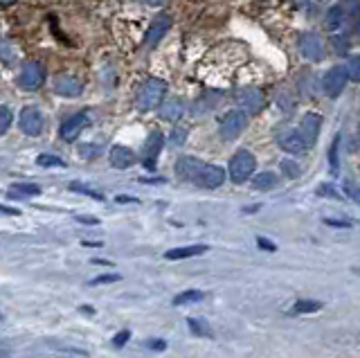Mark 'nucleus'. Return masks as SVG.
Returning a JSON list of instances; mask_svg holds the SVG:
<instances>
[{
	"mask_svg": "<svg viewBox=\"0 0 360 358\" xmlns=\"http://www.w3.org/2000/svg\"><path fill=\"white\" fill-rule=\"evenodd\" d=\"M254 172H257V158H254V153L248 149H239L228 165V176L232 178V183H237V185L250 181Z\"/></svg>",
	"mask_w": 360,
	"mask_h": 358,
	"instance_id": "1",
	"label": "nucleus"
},
{
	"mask_svg": "<svg viewBox=\"0 0 360 358\" xmlns=\"http://www.w3.org/2000/svg\"><path fill=\"white\" fill-rule=\"evenodd\" d=\"M167 95V83L162 79H147V83L138 92V108L142 113L153 108H160V104L165 101Z\"/></svg>",
	"mask_w": 360,
	"mask_h": 358,
	"instance_id": "2",
	"label": "nucleus"
},
{
	"mask_svg": "<svg viewBox=\"0 0 360 358\" xmlns=\"http://www.w3.org/2000/svg\"><path fill=\"white\" fill-rule=\"evenodd\" d=\"M248 126V113L241 108H232L219 119V133L223 140H237Z\"/></svg>",
	"mask_w": 360,
	"mask_h": 358,
	"instance_id": "3",
	"label": "nucleus"
},
{
	"mask_svg": "<svg viewBox=\"0 0 360 358\" xmlns=\"http://www.w3.org/2000/svg\"><path fill=\"white\" fill-rule=\"evenodd\" d=\"M46 83V68L39 61H28L21 66L19 74H16V86L23 90H39Z\"/></svg>",
	"mask_w": 360,
	"mask_h": 358,
	"instance_id": "4",
	"label": "nucleus"
},
{
	"mask_svg": "<svg viewBox=\"0 0 360 358\" xmlns=\"http://www.w3.org/2000/svg\"><path fill=\"white\" fill-rule=\"evenodd\" d=\"M349 72H347V66H333L329 68L327 72L322 77V90L327 92L329 97H340L345 92L347 83H349Z\"/></svg>",
	"mask_w": 360,
	"mask_h": 358,
	"instance_id": "5",
	"label": "nucleus"
},
{
	"mask_svg": "<svg viewBox=\"0 0 360 358\" xmlns=\"http://www.w3.org/2000/svg\"><path fill=\"white\" fill-rule=\"evenodd\" d=\"M237 104L241 110H246L248 115H257L261 113L263 106H266V95L261 88L257 86H246L241 90H237Z\"/></svg>",
	"mask_w": 360,
	"mask_h": 358,
	"instance_id": "6",
	"label": "nucleus"
},
{
	"mask_svg": "<svg viewBox=\"0 0 360 358\" xmlns=\"http://www.w3.org/2000/svg\"><path fill=\"white\" fill-rule=\"evenodd\" d=\"M90 124V115L86 113V110H79V113H74V115H68L61 126H59V135H61V140L66 142H72L77 140L79 135L83 133L86 126Z\"/></svg>",
	"mask_w": 360,
	"mask_h": 358,
	"instance_id": "7",
	"label": "nucleus"
},
{
	"mask_svg": "<svg viewBox=\"0 0 360 358\" xmlns=\"http://www.w3.org/2000/svg\"><path fill=\"white\" fill-rule=\"evenodd\" d=\"M174 169H176L178 178H183V181H187V183H196V185H199L201 174H203V169H205V163H203V160H199V158H194V156H180L176 160Z\"/></svg>",
	"mask_w": 360,
	"mask_h": 358,
	"instance_id": "8",
	"label": "nucleus"
},
{
	"mask_svg": "<svg viewBox=\"0 0 360 358\" xmlns=\"http://www.w3.org/2000/svg\"><path fill=\"white\" fill-rule=\"evenodd\" d=\"M19 126L25 135H32V138H37V135L43 133V126H46V119H43V113L37 108V106H25L19 115Z\"/></svg>",
	"mask_w": 360,
	"mask_h": 358,
	"instance_id": "9",
	"label": "nucleus"
},
{
	"mask_svg": "<svg viewBox=\"0 0 360 358\" xmlns=\"http://www.w3.org/2000/svg\"><path fill=\"white\" fill-rule=\"evenodd\" d=\"M162 149H165V133H162V131H153L149 138H147V142H144V147H142V165L153 172V169H156V163H158Z\"/></svg>",
	"mask_w": 360,
	"mask_h": 358,
	"instance_id": "10",
	"label": "nucleus"
},
{
	"mask_svg": "<svg viewBox=\"0 0 360 358\" xmlns=\"http://www.w3.org/2000/svg\"><path fill=\"white\" fill-rule=\"evenodd\" d=\"M299 54H302L306 61H313V63H318L322 61V57H324V43H322V39L318 37V34H313V32H306L299 37Z\"/></svg>",
	"mask_w": 360,
	"mask_h": 358,
	"instance_id": "11",
	"label": "nucleus"
},
{
	"mask_svg": "<svg viewBox=\"0 0 360 358\" xmlns=\"http://www.w3.org/2000/svg\"><path fill=\"white\" fill-rule=\"evenodd\" d=\"M169 30H171V19H169V16H167V14L156 16V19L151 21L147 34H144V46H147L149 50L156 48V46L160 43V41L167 37Z\"/></svg>",
	"mask_w": 360,
	"mask_h": 358,
	"instance_id": "12",
	"label": "nucleus"
},
{
	"mask_svg": "<svg viewBox=\"0 0 360 358\" xmlns=\"http://www.w3.org/2000/svg\"><path fill=\"white\" fill-rule=\"evenodd\" d=\"M320 126H322V117L318 113H304V117L299 119V133L304 135V140L308 144V149L315 147V142L320 138Z\"/></svg>",
	"mask_w": 360,
	"mask_h": 358,
	"instance_id": "13",
	"label": "nucleus"
},
{
	"mask_svg": "<svg viewBox=\"0 0 360 358\" xmlns=\"http://www.w3.org/2000/svg\"><path fill=\"white\" fill-rule=\"evenodd\" d=\"M277 144L281 149H284L286 153H304L308 151V144L304 140V135L299 133V129L295 126V129H286V131H281L277 135Z\"/></svg>",
	"mask_w": 360,
	"mask_h": 358,
	"instance_id": "14",
	"label": "nucleus"
},
{
	"mask_svg": "<svg viewBox=\"0 0 360 358\" xmlns=\"http://www.w3.org/2000/svg\"><path fill=\"white\" fill-rule=\"evenodd\" d=\"M347 28V14L345 10L336 3L327 10V16H324V30L329 34H345Z\"/></svg>",
	"mask_w": 360,
	"mask_h": 358,
	"instance_id": "15",
	"label": "nucleus"
},
{
	"mask_svg": "<svg viewBox=\"0 0 360 358\" xmlns=\"http://www.w3.org/2000/svg\"><path fill=\"white\" fill-rule=\"evenodd\" d=\"M226 169L219 167V165H205L203 174H201V181L199 185L205 187V190H217L223 183H226Z\"/></svg>",
	"mask_w": 360,
	"mask_h": 358,
	"instance_id": "16",
	"label": "nucleus"
},
{
	"mask_svg": "<svg viewBox=\"0 0 360 358\" xmlns=\"http://www.w3.org/2000/svg\"><path fill=\"white\" fill-rule=\"evenodd\" d=\"M108 160L115 169H128V167L135 165V160L138 158H135L133 149L124 147V144H115V147L110 149V153H108Z\"/></svg>",
	"mask_w": 360,
	"mask_h": 358,
	"instance_id": "17",
	"label": "nucleus"
},
{
	"mask_svg": "<svg viewBox=\"0 0 360 358\" xmlns=\"http://www.w3.org/2000/svg\"><path fill=\"white\" fill-rule=\"evenodd\" d=\"M54 92L61 97H79L83 92V83L79 79H74V77H61L54 83Z\"/></svg>",
	"mask_w": 360,
	"mask_h": 358,
	"instance_id": "18",
	"label": "nucleus"
},
{
	"mask_svg": "<svg viewBox=\"0 0 360 358\" xmlns=\"http://www.w3.org/2000/svg\"><path fill=\"white\" fill-rule=\"evenodd\" d=\"M210 246L205 243H196V246H183V248H171L165 252V259L176 261V259H190V257H199V255L208 252Z\"/></svg>",
	"mask_w": 360,
	"mask_h": 358,
	"instance_id": "19",
	"label": "nucleus"
},
{
	"mask_svg": "<svg viewBox=\"0 0 360 358\" xmlns=\"http://www.w3.org/2000/svg\"><path fill=\"white\" fill-rule=\"evenodd\" d=\"M158 110L165 122H178V119H183L185 115V104L180 99H165Z\"/></svg>",
	"mask_w": 360,
	"mask_h": 358,
	"instance_id": "20",
	"label": "nucleus"
},
{
	"mask_svg": "<svg viewBox=\"0 0 360 358\" xmlns=\"http://www.w3.org/2000/svg\"><path fill=\"white\" fill-rule=\"evenodd\" d=\"M338 5L347 14V28H345V37H347V34L354 32L360 23V0H338Z\"/></svg>",
	"mask_w": 360,
	"mask_h": 358,
	"instance_id": "21",
	"label": "nucleus"
},
{
	"mask_svg": "<svg viewBox=\"0 0 360 358\" xmlns=\"http://www.w3.org/2000/svg\"><path fill=\"white\" fill-rule=\"evenodd\" d=\"M279 183V176L275 172H261V174H254L250 185L254 190H272V187H277Z\"/></svg>",
	"mask_w": 360,
	"mask_h": 358,
	"instance_id": "22",
	"label": "nucleus"
},
{
	"mask_svg": "<svg viewBox=\"0 0 360 358\" xmlns=\"http://www.w3.org/2000/svg\"><path fill=\"white\" fill-rule=\"evenodd\" d=\"M205 297L203 291H196V288H192V291H183V293H178L174 297V304L176 306H185V304H192V302H201Z\"/></svg>",
	"mask_w": 360,
	"mask_h": 358,
	"instance_id": "23",
	"label": "nucleus"
},
{
	"mask_svg": "<svg viewBox=\"0 0 360 358\" xmlns=\"http://www.w3.org/2000/svg\"><path fill=\"white\" fill-rule=\"evenodd\" d=\"M322 309V302L318 300H297L293 306V313H315Z\"/></svg>",
	"mask_w": 360,
	"mask_h": 358,
	"instance_id": "24",
	"label": "nucleus"
},
{
	"mask_svg": "<svg viewBox=\"0 0 360 358\" xmlns=\"http://www.w3.org/2000/svg\"><path fill=\"white\" fill-rule=\"evenodd\" d=\"M12 194H21V196H39L41 187L34 183H14L12 185Z\"/></svg>",
	"mask_w": 360,
	"mask_h": 358,
	"instance_id": "25",
	"label": "nucleus"
},
{
	"mask_svg": "<svg viewBox=\"0 0 360 358\" xmlns=\"http://www.w3.org/2000/svg\"><path fill=\"white\" fill-rule=\"evenodd\" d=\"M187 325H190V329L196 336H212V329L208 327V322L201 320V318H190L187 320Z\"/></svg>",
	"mask_w": 360,
	"mask_h": 358,
	"instance_id": "26",
	"label": "nucleus"
},
{
	"mask_svg": "<svg viewBox=\"0 0 360 358\" xmlns=\"http://www.w3.org/2000/svg\"><path fill=\"white\" fill-rule=\"evenodd\" d=\"M39 167H66V163L59 156H52V153H41L37 158Z\"/></svg>",
	"mask_w": 360,
	"mask_h": 358,
	"instance_id": "27",
	"label": "nucleus"
},
{
	"mask_svg": "<svg viewBox=\"0 0 360 358\" xmlns=\"http://www.w3.org/2000/svg\"><path fill=\"white\" fill-rule=\"evenodd\" d=\"M345 66H347L349 79H351V81H358V83H360V54H354V57H349V61H347Z\"/></svg>",
	"mask_w": 360,
	"mask_h": 358,
	"instance_id": "28",
	"label": "nucleus"
},
{
	"mask_svg": "<svg viewBox=\"0 0 360 358\" xmlns=\"http://www.w3.org/2000/svg\"><path fill=\"white\" fill-rule=\"evenodd\" d=\"M281 172H284L288 178H299V174H302V167H299L295 160L286 158V160H281Z\"/></svg>",
	"mask_w": 360,
	"mask_h": 358,
	"instance_id": "29",
	"label": "nucleus"
},
{
	"mask_svg": "<svg viewBox=\"0 0 360 358\" xmlns=\"http://www.w3.org/2000/svg\"><path fill=\"white\" fill-rule=\"evenodd\" d=\"M342 192H345L347 199H351V201L360 206V187L354 181H345V183H342Z\"/></svg>",
	"mask_w": 360,
	"mask_h": 358,
	"instance_id": "30",
	"label": "nucleus"
},
{
	"mask_svg": "<svg viewBox=\"0 0 360 358\" xmlns=\"http://www.w3.org/2000/svg\"><path fill=\"white\" fill-rule=\"evenodd\" d=\"M70 192H79L83 196H90V199H95V201H104V196L97 194L95 190H90V187L81 185V183H70Z\"/></svg>",
	"mask_w": 360,
	"mask_h": 358,
	"instance_id": "31",
	"label": "nucleus"
},
{
	"mask_svg": "<svg viewBox=\"0 0 360 358\" xmlns=\"http://www.w3.org/2000/svg\"><path fill=\"white\" fill-rule=\"evenodd\" d=\"M12 119H14V115L10 108L7 106L0 108V133H7V129L12 126Z\"/></svg>",
	"mask_w": 360,
	"mask_h": 358,
	"instance_id": "32",
	"label": "nucleus"
},
{
	"mask_svg": "<svg viewBox=\"0 0 360 358\" xmlns=\"http://www.w3.org/2000/svg\"><path fill=\"white\" fill-rule=\"evenodd\" d=\"M338 147H340V135H336V140H333L331 149H329V165H331V172H338Z\"/></svg>",
	"mask_w": 360,
	"mask_h": 358,
	"instance_id": "33",
	"label": "nucleus"
},
{
	"mask_svg": "<svg viewBox=\"0 0 360 358\" xmlns=\"http://www.w3.org/2000/svg\"><path fill=\"white\" fill-rule=\"evenodd\" d=\"M122 279V275H117V272H106V275H99L90 282V286H99V284H115Z\"/></svg>",
	"mask_w": 360,
	"mask_h": 358,
	"instance_id": "34",
	"label": "nucleus"
},
{
	"mask_svg": "<svg viewBox=\"0 0 360 358\" xmlns=\"http://www.w3.org/2000/svg\"><path fill=\"white\" fill-rule=\"evenodd\" d=\"M318 194H320V196H327V199H336V201L342 199V194H340L333 185H320V187H318Z\"/></svg>",
	"mask_w": 360,
	"mask_h": 358,
	"instance_id": "35",
	"label": "nucleus"
},
{
	"mask_svg": "<svg viewBox=\"0 0 360 358\" xmlns=\"http://www.w3.org/2000/svg\"><path fill=\"white\" fill-rule=\"evenodd\" d=\"M128 340H131V331L128 329H122V331H117V334L113 336V345L115 347H124Z\"/></svg>",
	"mask_w": 360,
	"mask_h": 358,
	"instance_id": "36",
	"label": "nucleus"
},
{
	"mask_svg": "<svg viewBox=\"0 0 360 358\" xmlns=\"http://www.w3.org/2000/svg\"><path fill=\"white\" fill-rule=\"evenodd\" d=\"M187 133H190V129H187V126H178V129H174V133H171V142H174V144H183L185 138H187Z\"/></svg>",
	"mask_w": 360,
	"mask_h": 358,
	"instance_id": "37",
	"label": "nucleus"
},
{
	"mask_svg": "<svg viewBox=\"0 0 360 358\" xmlns=\"http://www.w3.org/2000/svg\"><path fill=\"white\" fill-rule=\"evenodd\" d=\"M257 246H259L261 250H268V252H275V250H277V246L272 243L270 239H263V237L257 239Z\"/></svg>",
	"mask_w": 360,
	"mask_h": 358,
	"instance_id": "38",
	"label": "nucleus"
},
{
	"mask_svg": "<svg viewBox=\"0 0 360 358\" xmlns=\"http://www.w3.org/2000/svg\"><path fill=\"white\" fill-rule=\"evenodd\" d=\"M147 347L153 349V352H165V349H167V343H165V340L153 338V340H147Z\"/></svg>",
	"mask_w": 360,
	"mask_h": 358,
	"instance_id": "39",
	"label": "nucleus"
},
{
	"mask_svg": "<svg viewBox=\"0 0 360 358\" xmlns=\"http://www.w3.org/2000/svg\"><path fill=\"white\" fill-rule=\"evenodd\" d=\"M79 153H81V158H97L99 149L97 147H81Z\"/></svg>",
	"mask_w": 360,
	"mask_h": 358,
	"instance_id": "40",
	"label": "nucleus"
},
{
	"mask_svg": "<svg viewBox=\"0 0 360 358\" xmlns=\"http://www.w3.org/2000/svg\"><path fill=\"white\" fill-rule=\"evenodd\" d=\"M324 223L333 226V228H351L349 221H338V219H324Z\"/></svg>",
	"mask_w": 360,
	"mask_h": 358,
	"instance_id": "41",
	"label": "nucleus"
},
{
	"mask_svg": "<svg viewBox=\"0 0 360 358\" xmlns=\"http://www.w3.org/2000/svg\"><path fill=\"white\" fill-rule=\"evenodd\" d=\"M77 221H79V223H88V226H99V219H95V217H77Z\"/></svg>",
	"mask_w": 360,
	"mask_h": 358,
	"instance_id": "42",
	"label": "nucleus"
},
{
	"mask_svg": "<svg viewBox=\"0 0 360 358\" xmlns=\"http://www.w3.org/2000/svg\"><path fill=\"white\" fill-rule=\"evenodd\" d=\"M81 246H86V248H101V241H81Z\"/></svg>",
	"mask_w": 360,
	"mask_h": 358,
	"instance_id": "43",
	"label": "nucleus"
},
{
	"mask_svg": "<svg viewBox=\"0 0 360 358\" xmlns=\"http://www.w3.org/2000/svg\"><path fill=\"white\" fill-rule=\"evenodd\" d=\"M117 203H138V199H131V196H117Z\"/></svg>",
	"mask_w": 360,
	"mask_h": 358,
	"instance_id": "44",
	"label": "nucleus"
},
{
	"mask_svg": "<svg viewBox=\"0 0 360 358\" xmlns=\"http://www.w3.org/2000/svg\"><path fill=\"white\" fill-rule=\"evenodd\" d=\"M92 263H95V266H113V261L108 259H92Z\"/></svg>",
	"mask_w": 360,
	"mask_h": 358,
	"instance_id": "45",
	"label": "nucleus"
},
{
	"mask_svg": "<svg viewBox=\"0 0 360 358\" xmlns=\"http://www.w3.org/2000/svg\"><path fill=\"white\" fill-rule=\"evenodd\" d=\"M3 215H16V217H19L21 212H19V210H12V208H7V206H3Z\"/></svg>",
	"mask_w": 360,
	"mask_h": 358,
	"instance_id": "46",
	"label": "nucleus"
},
{
	"mask_svg": "<svg viewBox=\"0 0 360 358\" xmlns=\"http://www.w3.org/2000/svg\"><path fill=\"white\" fill-rule=\"evenodd\" d=\"M142 3H147V5H151V7H158L162 0H142Z\"/></svg>",
	"mask_w": 360,
	"mask_h": 358,
	"instance_id": "47",
	"label": "nucleus"
},
{
	"mask_svg": "<svg viewBox=\"0 0 360 358\" xmlns=\"http://www.w3.org/2000/svg\"><path fill=\"white\" fill-rule=\"evenodd\" d=\"M81 313H95V309H92V306H81Z\"/></svg>",
	"mask_w": 360,
	"mask_h": 358,
	"instance_id": "48",
	"label": "nucleus"
},
{
	"mask_svg": "<svg viewBox=\"0 0 360 358\" xmlns=\"http://www.w3.org/2000/svg\"><path fill=\"white\" fill-rule=\"evenodd\" d=\"M0 3H3V7H10V5L14 3V0H0Z\"/></svg>",
	"mask_w": 360,
	"mask_h": 358,
	"instance_id": "49",
	"label": "nucleus"
},
{
	"mask_svg": "<svg viewBox=\"0 0 360 358\" xmlns=\"http://www.w3.org/2000/svg\"><path fill=\"white\" fill-rule=\"evenodd\" d=\"M358 169H360V167H358Z\"/></svg>",
	"mask_w": 360,
	"mask_h": 358,
	"instance_id": "50",
	"label": "nucleus"
}]
</instances>
